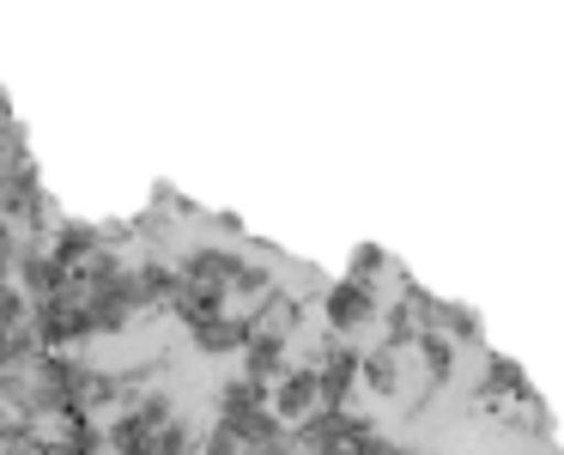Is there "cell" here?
I'll return each instance as SVG.
<instances>
[{"label": "cell", "instance_id": "cell-3", "mask_svg": "<svg viewBox=\"0 0 564 455\" xmlns=\"http://www.w3.org/2000/svg\"><path fill=\"white\" fill-rule=\"evenodd\" d=\"M273 365H280V334H261V340L249 346V370H256V377H268Z\"/></svg>", "mask_w": 564, "mask_h": 455}, {"label": "cell", "instance_id": "cell-6", "mask_svg": "<svg viewBox=\"0 0 564 455\" xmlns=\"http://www.w3.org/2000/svg\"><path fill=\"white\" fill-rule=\"evenodd\" d=\"M425 358L437 370H449V340H437V334H425Z\"/></svg>", "mask_w": 564, "mask_h": 455}, {"label": "cell", "instance_id": "cell-4", "mask_svg": "<svg viewBox=\"0 0 564 455\" xmlns=\"http://www.w3.org/2000/svg\"><path fill=\"white\" fill-rule=\"evenodd\" d=\"M365 377L377 382V389H394V358H370V365H365Z\"/></svg>", "mask_w": 564, "mask_h": 455}, {"label": "cell", "instance_id": "cell-1", "mask_svg": "<svg viewBox=\"0 0 564 455\" xmlns=\"http://www.w3.org/2000/svg\"><path fill=\"white\" fill-rule=\"evenodd\" d=\"M328 322L334 328H358V322H370V292L358 280H346V285H334L328 292Z\"/></svg>", "mask_w": 564, "mask_h": 455}, {"label": "cell", "instance_id": "cell-5", "mask_svg": "<svg viewBox=\"0 0 564 455\" xmlns=\"http://www.w3.org/2000/svg\"><path fill=\"white\" fill-rule=\"evenodd\" d=\"M352 268H358V285H365V280H370V268H382V249H358Z\"/></svg>", "mask_w": 564, "mask_h": 455}, {"label": "cell", "instance_id": "cell-2", "mask_svg": "<svg viewBox=\"0 0 564 455\" xmlns=\"http://www.w3.org/2000/svg\"><path fill=\"white\" fill-rule=\"evenodd\" d=\"M316 401H322V389H316V370H304V377H292V382L280 389V419H304Z\"/></svg>", "mask_w": 564, "mask_h": 455}]
</instances>
